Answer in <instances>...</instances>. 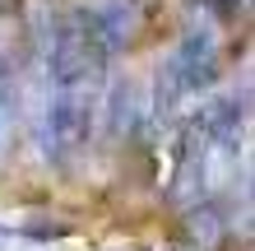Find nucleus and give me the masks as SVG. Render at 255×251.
I'll list each match as a JSON object with an SVG mask.
<instances>
[{
	"label": "nucleus",
	"instance_id": "obj_3",
	"mask_svg": "<svg viewBox=\"0 0 255 251\" xmlns=\"http://www.w3.org/2000/svg\"><path fill=\"white\" fill-rule=\"evenodd\" d=\"M102 107H107V130H112V135H130L134 121H139V112H144L134 79H130V75H116V79H112V93H107Z\"/></svg>",
	"mask_w": 255,
	"mask_h": 251
},
{
	"label": "nucleus",
	"instance_id": "obj_4",
	"mask_svg": "<svg viewBox=\"0 0 255 251\" xmlns=\"http://www.w3.org/2000/svg\"><path fill=\"white\" fill-rule=\"evenodd\" d=\"M0 9H5V0H0Z\"/></svg>",
	"mask_w": 255,
	"mask_h": 251
},
{
	"label": "nucleus",
	"instance_id": "obj_1",
	"mask_svg": "<svg viewBox=\"0 0 255 251\" xmlns=\"http://www.w3.org/2000/svg\"><path fill=\"white\" fill-rule=\"evenodd\" d=\"M214 79H218V28H214V19H200L162 56L158 84H153V116L158 121H172L190 98L209 93Z\"/></svg>",
	"mask_w": 255,
	"mask_h": 251
},
{
	"label": "nucleus",
	"instance_id": "obj_2",
	"mask_svg": "<svg viewBox=\"0 0 255 251\" xmlns=\"http://www.w3.org/2000/svg\"><path fill=\"white\" fill-rule=\"evenodd\" d=\"M139 19H144L139 0H88V5L74 9V23L84 28V37L93 42L102 56L126 51L134 42V33H139Z\"/></svg>",
	"mask_w": 255,
	"mask_h": 251
}]
</instances>
